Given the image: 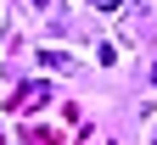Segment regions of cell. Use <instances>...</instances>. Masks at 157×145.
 Instances as JSON below:
<instances>
[{
    "label": "cell",
    "mask_w": 157,
    "mask_h": 145,
    "mask_svg": "<svg viewBox=\"0 0 157 145\" xmlns=\"http://www.w3.org/2000/svg\"><path fill=\"white\" fill-rule=\"evenodd\" d=\"M95 6H118V0H95Z\"/></svg>",
    "instance_id": "cell-1"
}]
</instances>
